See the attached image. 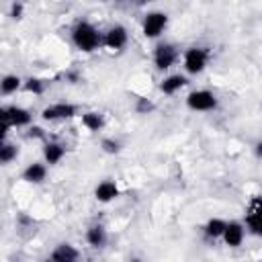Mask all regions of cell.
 <instances>
[{
  "mask_svg": "<svg viewBox=\"0 0 262 262\" xmlns=\"http://www.w3.org/2000/svg\"><path fill=\"white\" fill-rule=\"evenodd\" d=\"M78 258H80V252L72 244H59L49 254V260H53V262H76Z\"/></svg>",
  "mask_w": 262,
  "mask_h": 262,
  "instance_id": "cell-14",
  "label": "cell"
},
{
  "mask_svg": "<svg viewBox=\"0 0 262 262\" xmlns=\"http://www.w3.org/2000/svg\"><path fill=\"white\" fill-rule=\"evenodd\" d=\"M43 158H45V164L55 166L66 158V147L61 143H57V141H47L43 145Z\"/></svg>",
  "mask_w": 262,
  "mask_h": 262,
  "instance_id": "cell-15",
  "label": "cell"
},
{
  "mask_svg": "<svg viewBox=\"0 0 262 262\" xmlns=\"http://www.w3.org/2000/svg\"><path fill=\"white\" fill-rule=\"evenodd\" d=\"M100 149H102L104 154L115 156V154H119V151H121V141H117L115 137H104V139L100 141Z\"/></svg>",
  "mask_w": 262,
  "mask_h": 262,
  "instance_id": "cell-22",
  "label": "cell"
},
{
  "mask_svg": "<svg viewBox=\"0 0 262 262\" xmlns=\"http://www.w3.org/2000/svg\"><path fill=\"white\" fill-rule=\"evenodd\" d=\"M119 194H121V190H119V186H117L115 180H102V182H98V186L94 188V196H96L98 203H111V201H115Z\"/></svg>",
  "mask_w": 262,
  "mask_h": 262,
  "instance_id": "cell-11",
  "label": "cell"
},
{
  "mask_svg": "<svg viewBox=\"0 0 262 262\" xmlns=\"http://www.w3.org/2000/svg\"><path fill=\"white\" fill-rule=\"evenodd\" d=\"M23 86H25L27 92H31V94H35V96H41V94L45 92V88H47V84H45L43 80H39V78H29Z\"/></svg>",
  "mask_w": 262,
  "mask_h": 262,
  "instance_id": "cell-21",
  "label": "cell"
},
{
  "mask_svg": "<svg viewBox=\"0 0 262 262\" xmlns=\"http://www.w3.org/2000/svg\"><path fill=\"white\" fill-rule=\"evenodd\" d=\"M0 121H2V139H6V133L10 127H27L33 121L31 111L10 104V106H2L0 108Z\"/></svg>",
  "mask_w": 262,
  "mask_h": 262,
  "instance_id": "cell-2",
  "label": "cell"
},
{
  "mask_svg": "<svg viewBox=\"0 0 262 262\" xmlns=\"http://www.w3.org/2000/svg\"><path fill=\"white\" fill-rule=\"evenodd\" d=\"M106 2H121V0H106Z\"/></svg>",
  "mask_w": 262,
  "mask_h": 262,
  "instance_id": "cell-27",
  "label": "cell"
},
{
  "mask_svg": "<svg viewBox=\"0 0 262 262\" xmlns=\"http://www.w3.org/2000/svg\"><path fill=\"white\" fill-rule=\"evenodd\" d=\"M219 104L215 92L207 90V88H201V90H192L188 96H186V106L194 113H209V111H215Z\"/></svg>",
  "mask_w": 262,
  "mask_h": 262,
  "instance_id": "cell-5",
  "label": "cell"
},
{
  "mask_svg": "<svg viewBox=\"0 0 262 262\" xmlns=\"http://www.w3.org/2000/svg\"><path fill=\"white\" fill-rule=\"evenodd\" d=\"M80 119H82V125L92 133H96V131H100L104 127V117L100 113H96V111H86V113H82Z\"/></svg>",
  "mask_w": 262,
  "mask_h": 262,
  "instance_id": "cell-18",
  "label": "cell"
},
{
  "mask_svg": "<svg viewBox=\"0 0 262 262\" xmlns=\"http://www.w3.org/2000/svg\"><path fill=\"white\" fill-rule=\"evenodd\" d=\"M139 2H151V0H139Z\"/></svg>",
  "mask_w": 262,
  "mask_h": 262,
  "instance_id": "cell-28",
  "label": "cell"
},
{
  "mask_svg": "<svg viewBox=\"0 0 262 262\" xmlns=\"http://www.w3.org/2000/svg\"><path fill=\"white\" fill-rule=\"evenodd\" d=\"M76 115H78V106L72 102H53L41 111L43 121H66V119H72Z\"/></svg>",
  "mask_w": 262,
  "mask_h": 262,
  "instance_id": "cell-8",
  "label": "cell"
},
{
  "mask_svg": "<svg viewBox=\"0 0 262 262\" xmlns=\"http://www.w3.org/2000/svg\"><path fill=\"white\" fill-rule=\"evenodd\" d=\"M10 16H12V18H20V16H23V4H20V2H14V4H12Z\"/></svg>",
  "mask_w": 262,
  "mask_h": 262,
  "instance_id": "cell-24",
  "label": "cell"
},
{
  "mask_svg": "<svg viewBox=\"0 0 262 262\" xmlns=\"http://www.w3.org/2000/svg\"><path fill=\"white\" fill-rule=\"evenodd\" d=\"M246 231H248V229H246V223H244V221L233 219V221H227V225H225V231H223L221 239H223V244H225L227 248H239V246L244 244Z\"/></svg>",
  "mask_w": 262,
  "mask_h": 262,
  "instance_id": "cell-9",
  "label": "cell"
},
{
  "mask_svg": "<svg viewBox=\"0 0 262 262\" xmlns=\"http://www.w3.org/2000/svg\"><path fill=\"white\" fill-rule=\"evenodd\" d=\"M168 27V14L162 12V10H151L143 16V23H141V33L143 37L147 39H158Z\"/></svg>",
  "mask_w": 262,
  "mask_h": 262,
  "instance_id": "cell-6",
  "label": "cell"
},
{
  "mask_svg": "<svg viewBox=\"0 0 262 262\" xmlns=\"http://www.w3.org/2000/svg\"><path fill=\"white\" fill-rule=\"evenodd\" d=\"M154 111V102L147 100V98H137V104H135V113L139 115H147Z\"/></svg>",
  "mask_w": 262,
  "mask_h": 262,
  "instance_id": "cell-23",
  "label": "cell"
},
{
  "mask_svg": "<svg viewBox=\"0 0 262 262\" xmlns=\"http://www.w3.org/2000/svg\"><path fill=\"white\" fill-rule=\"evenodd\" d=\"M47 176V166L41 162H33L23 170V180L31 182V184H41Z\"/></svg>",
  "mask_w": 262,
  "mask_h": 262,
  "instance_id": "cell-16",
  "label": "cell"
},
{
  "mask_svg": "<svg viewBox=\"0 0 262 262\" xmlns=\"http://www.w3.org/2000/svg\"><path fill=\"white\" fill-rule=\"evenodd\" d=\"M106 239H108V233L102 223H94L86 229V244L90 248H104Z\"/></svg>",
  "mask_w": 262,
  "mask_h": 262,
  "instance_id": "cell-13",
  "label": "cell"
},
{
  "mask_svg": "<svg viewBox=\"0 0 262 262\" xmlns=\"http://www.w3.org/2000/svg\"><path fill=\"white\" fill-rule=\"evenodd\" d=\"M27 135H29V137H33V139H39V137H45V133H43V129H41V127H31Z\"/></svg>",
  "mask_w": 262,
  "mask_h": 262,
  "instance_id": "cell-25",
  "label": "cell"
},
{
  "mask_svg": "<svg viewBox=\"0 0 262 262\" xmlns=\"http://www.w3.org/2000/svg\"><path fill=\"white\" fill-rule=\"evenodd\" d=\"M225 225H227L225 219L213 217V219H209V221L205 223L203 231H205V235H207L209 239H221V235H223V231H225Z\"/></svg>",
  "mask_w": 262,
  "mask_h": 262,
  "instance_id": "cell-17",
  "label": "cell"
},
{
  "mask_svg": "<svg viewBox=\"0 0 262 262\" xmlns=\"http://www.w3.org/2000/svg\"><path fill=\"white\" fill-rule=\"evenodd\" d=\"M129 41V33L123 25H113L106 29V33H102V45H106L113 51H119L127 45Z\"/></svg>",
  "mask_w": 262,
  "mask_h": 262,
  "instance_id": "cell-10",
  "label": "cell"
},
{
  "mask_svg": "<svg viewBox=\"0 0 262 262\" xmlns=\"http://www.w3.org/2000/svg\"><path fill=\"white\" fill-rule=\"evenodd\" d=\"M244 223L252 235L262 237V196L260 194H254L248 201L246 213H244Z\"/></svg>",
  "mask_w": 262,
  "mask_h": 262,
  "instance_id": "cell-4",
  "label": "cell"
},
{
  "mask_svg": "<svg viewBox=\"0 0 262 262\" xmlns=\"http://www.w3.org/2000/svg\"><path fill=\"white\" fill-rule=\"evenodd\" d=\"M20 86H23V80H20L16 74H6V76L2 78V82H0V90H2V94H4V96L14 94Z\"/></svg>",
  "mask_w": 262,
  "mask_h": 262,
  "instance_id": "cell-19",
  "label": "cell"
},
{
  "mask_svg": "<svg viewBox=\"0 0 262 262\" xmlns=\"http://www.w3.org/2000/svg\"><path fill=\"white\" fill-rule=\"evenodd\" d=\"M16 156H18V145L2 139V145H0V162L2 164H10L12 160H16Z\"/></svg>",
  "mask_w": 262,
  "mask_h": 262,
  "instance_id": "cell-20",
  "label": "cell"
},
{
  "mask_svg": "<svg viewBox=\"0 0 262 262\" xmlns=\"http://www.w3.org/2000/svg\"><path fill=\"white\" fill-rule=\"evenodd\" d=\"M209 59H211V51H209V47L192 45V47H188V49L184 51V55H182L184 72L190 74V76H196V74L205 72Z\"/></svg>",
  "mask_w": 262,
  "mask_h": 262,
  "instance_id": "cell-3",
  "label": "cell"
},
{
  "mask_svg": "<svg viewBox=\"0 0 262 262\" xmlns=\"http://www.w3.org/2000/svg\"><path fill=\"white\" fill-rule=\"evenodd\" d=\"M254 154H256V158H258V160H262V139H260V141H256V145H254Z\"/></svg>",
  "mask_w": 262,
  "mask_h": 262,
  "instance_id": "cell-26",
  "label": "cell"
},
{
  "mask_svg": "<svg viewBox=\"0 0 262 262\" xmlns=\"http://www.w3.org/2000/svg\"><path fill=\"white\" fill-rule=\"evenodd\" d=\"M186 84H188L186 76H182V74H170V76H166V78L160 82V90H162V94L172 96V94L180 92Z\"/></svg>",
  "mask_w": 262,
  "mask_h": 262,
  "instance_id": "cell-12",
  "label": "cell"
},
{
  "mask_svg": "<svg viewBox=\"0 0 262 262\" xmlns=\"http://www.w3.org/2000/svg\"><path fill=\"white\" fill-rule=\"evenodd\" d=\"M178 59V49L176 45L172 43H158L156 49H154V66L160 70V72H166L170 70Z\"/></svg>",
  "mask_w": 262,
  "mask_h": 262,
  "instance_id": "cell-7",
  "label": "cell"
},
{
  "mask_svg": "<svg viewBox=\"0 0 262 262\" xmlns=\"http://www.w3.org/2000/svg\"><path fill=\"white\" fill-rule=\"evenodd\" d=\"M72 43L84 53H92L102 45V33L88 20H78L72 29Z\"/></svg>",
  "mask_w": 262,
  "mask_h": 262,
  "instance_id": "cell-1",
  "label": "cell"
}]
</instances>
